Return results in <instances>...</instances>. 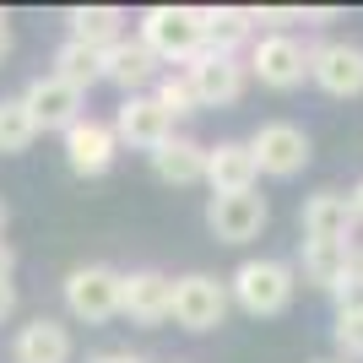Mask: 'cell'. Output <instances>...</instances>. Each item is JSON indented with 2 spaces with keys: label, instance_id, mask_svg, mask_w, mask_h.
Segmentation results:
<instances>
[{
  "label": "cell",
  "instance_id": "1",
  "mask_svg": "<svg viewBox=\"0 0 363 363\" xmlns=\"http://www.w3.org/2000/svg\"><path fill=\"white\" fill-rule=\"evenodd\" d=\"M141 44L157 55V60H184L201 49V11H184V6H152L141 16Z\"/></svg>",
  "mask_w": 363,
  "mask_h": 363
},
{
  "label": "cell",
  "instance_id": "2",
  "mask_svg": "<svg viewBox=\"0 0 363 363\" xmlns=\"http://www.w3.org/2000/svg\"><path fill=\"white\" fill-rule=\"evenodd\" d=\"M65 303H71L76 320H87V325H104V320L120 315V272H108V266H76L65 277Z\"/></svg>",
  "mask_w": 363,
  "mask_h": 363
},
{
  "label": "cell",
  "instance_id": "3",
  "mask_svg": "<svg viewBox=\"0 0 363 363\" xmlns=\"http://www.w3.org/2000/svg\"><path fill=\"white\" fill-rule=\"evenodd\" d=\"M233 298L250 315H282L293 298V272L277 266V260H244L239 277H233Z\"/></svg>",
  "mask_w": 363,
  "mask_h": 363
},
{
  "label": "cell",
  "instance_id": "4",
  "mask_svg": "<svg viewBox=\"0 0 363 363\" xmlns=\"http://www.w3.org/2000/svg\"><path fill=\"white\" fill-rule=\"evenodd\" d=\"M228 315V293L217 277H179L174 282V320H179L184 331H217Z\"/></svg>",
  "mask_w": 363,
  "mask_h": 363
},
{
  "label": "cell",
  "instance_id": "5",
  "mask_svg": "<svg viewBox=\"0 0 363 363\" xmlns=\"http://www.w3.org/2000/svg\"><path fill=\"white\" fill-rule=\"evenodd\" d=\"M250 152H255V168H266V174H298L303 163H309V136H303L298 125H260L255 141H250Z\"/></svg>",
  "mask_w": 363,
  "mask_h": 363
},
{
  "label": "cell",
  "instance_id": "6",
  "mask_svg": "<svg viewBox=\"0 0 363 363\" xmlns=\"http://www.w3.org/2000/svg\"><path fill=\"white\" fill-rule=\"evenodd\" d=\"M22 104H28L38 130H71V125L82 120V92H76L71 82H60V76H38Z\"/></svg>",
  "mask_w": 363,
  "mask_h": 363
},
{
  "label": "cell",
  "instance_id": "7",
  "mask_svg": "<svg viewBox=\"0 0 363 363\" xmlns=\"http://www.w3.org/2000/svg\"><path fill=\"white\" fill-rule=\"evenodd\" d=\"M266 201L255 196V190H244V196H212V206H206V223H212V233L223 244H244L255 239L260 228H266Z\"/></svg>",
  "mask_w": 363,
  "mask_h": 363
},
{
  "label": "cell",
  "instance_id": "8",
  "mask_svg": "<svg viewBox=\"0 0 363 363\" xmlns=\"http://www.w3.org/2000/svg\"><path fill=\"white\" fill-rule=\"evenodd\" d=\"M120 309L136 325H157V320L174 315V282L163 272H130L120 277Z\"/></svg>",
  "mask_w": 363,
  "mask_h": 363
},
{
  "label": "cell",
  "instance_id": "9",
  "mask_svg": "<svg viewBox=\"0 0 363 363\" xmlns=\"http://www.w3.org/2000/svg\"><path fill=\"white\" fill-rule=\"evenodd\" d=\"M315 82L331 98H358L363 92V49L358 44H325V49H315Z\"/></svg>",
  "mask_w": 363,
  "mask_h": 363
},
{
  "label": "cell",
  "instance_id": "10",
  "mask_svg": "<svg viewBox=\"0 0 363 363\" xmlns=\"http://www.w3.org/2000/svg\"><path fill=\"white\" fill-rule=\"evenodd\" d=\"M190 87H196L201 104H233L244 92V71L233 65L228 49H206V55H196V65H190Z\"/></svg>",
  "mask_w": 363,
  "mask_h": 363
},
{
  "label": "cell",
  "instance_id": "11",
  "mask_svg": "<svg viewBox=\"0 0 363 363\" xmlns=\"http://www.w3.org/2000/svg\"><path fill=\"white\" fill-rule=\"evenodd\" d=\"M255 152L239 147V141H223V147L206 152V184H212V196H244V190H255Z\"/></svg>",
  "mask_w": 363,
  "mask_h": 363
},
{
  "label": "cell",
  "instance_id": "12",
  "mask_svg": "<svg viewBox=\"0 0 363 363\" xmlns=\"http://www.w3.org/2000/svg\"><path fill=\"white\" fill-rule=\"evenodd\" d=\"M303 239L309 244H347V228H352V201L336 196V190H320V196L303 201Z\"/></svg>",
  "mask_w": 363,
  "mask_h": 363
},
{
  "label": "cell",
  "instance_id": "13",
  "mask_svg": "<svg viewBox=\"0 0 363 363\" xmlns=\"http://www.w3.org/2000/svg\"><path fill=\"white\" fill-rule=\"evenodd\" d=\"M255 76L266 82V87H298L303 71H309V60H303V49L293 44V38H282V33H272V38H260L255 44Z\"/></svg>",
  "mask_w": 363,
  "mask_h": 363
},
{
  "label": "cell",
  "instance_id": "14",
  "mask_svg": "<svg viewBox=\"0 0 363 363\" xmlns=\"http://www.w3.org/2000/svg\"><path fill=\"white\" fill-rule=\"evenodd\" d=\"M168 136H174V120L163 114L157 98H125V104H120V141L157 152Z\"/></svg>",
  "mask_w": 363,
  "mask_h": 363
},
{
  "label": "cell",
  "instance_id": "15",
  "mask_svg": "<svg viewBox=\"0 0 363 363\" xmlns=\"http://www.w3.org/2000/svg\"><path fill=\"white\" fill-rule=\"evenodd\" d=\"M65 157H71L76 174H104L114 163V130L98 120H76L65 130Z\"/></svg>",
  "mask_w": 363,
  "mask_h": 363
},
{
  "label": "cell",
  "instance_id": "16",
  "mask_svg": "<svg viewBox=\"0 0 363 363\" xmlns=\"http://www.w3.org/2000/svg\"><path fill=\"white\" fill-rule=\"evenodd\" d=\"M16 363H71V331L60 320H33L16 336Z\"/></svg>",
  "mask_w": 363,
  "mask_h": 363
},
{
  "label": "cell",
  "instance_id": "17",
  "mask_svg": "<svg viewBox=\"0 0 363 363\" xmlns=\"http://www.w3.org/2000/svg\"><path fill=\"white\" fill-rule=\"evenodd\" d=\"M152 168L168 184H196V179H206V147H196L184 136H168L163 147L152 152Z\"/></svg>",
  "mask_w": 363,
  "mask_h": 363
},
{
  "label": "cell",
  "instance_id": "18",
  "mask_svg": "<svg viewBox=\"0 0 363 363\" xmlns=\"http://www.w3.org/2000/svg\"><path fill=\"white\" fill-rule=\"evenodd\" d=\"M152 71H157V55H152L147 44H108L104 49V76L108 82H120L125 92L130 87H141V82H152Z\"/></svg>",
  "mask_w": 363,
  "mask_h": 363
},
{
  "label": "cell",
  "instance_id": "19",
  "mask_svg": "<svg viewBox=\"0 0 363 363\" xmlns=\"http://www.w3.org/2000/svg\"><path fill=\"white\" fill-rule=\"evenodd\" d=\"M65 22H71V38H76V44L108 49V44H120V22H125V16L114 11V6H82V11H71Z\"/></svg>",
  "mask_w": 363,
  "mask_h": 363
},
{
  "label": "cell",
  "instance_id": "20",
  "mask_svg": "<svg viewBox=\"0 0 363 363\" xmlns=\"http://www.w3.org/2000/svg\"><path fill=\"white\" fill-rule=\"evenodd\" d=\"M55 76H60V82H71L76 92L82 87H92V82H98V76H104V49H92V44H60L55 49Z\"/></svg>",
  "mask_w": 363,
  "mask_h": 363
},
{
  "label": "cell",
  "instance_id": "21",
  "mask_svg": "<svg viewBox=\"0 0 363 363\" xmlns=\"http://www.w3.org/2000/svg\"><path fill=\"white\" fill-rule=\"evenodd\" d=\"M303 272L315 277V282H325V288H336L352 272V250L347 244H309L303 239Z\"/></svg>",
  "mask_w": 363,
  "mask_h": 363
},
{
  "label": "cell",
  "instance_id": "22",
  "mask_svg": "<svg viewBox=\"0 0 363 363\" xmlns=\"http://www.w3.org/2000/svg\"><path fill=\"white\" fill-rule=\"evenodd\" d=\"M38 125H33L28 104L22 98H0V152H28Z\"/></svg>",
  "mask_w": 363,
  "mask_h": 363
},
{
  "label": "cell",
  "instance_id": "23",
  "mask_svg": "<svg viewBox=\"0 0 363 363\" xmlns=\"http://www.w3.org/2000/svg\"><path fill=\"white\" fill-rule=\"evenodd\" d=\"M244 28H250L244 11H201V38H212V44H233L244 38Z\"/></svg>",
  "mask_w": 363,
  "mask_h": 363
},
{
  "label": "cell",
  "instance_id": "24",
  "mask_svg": "<svg viewBox=\"0 0 363 363\" xmlns=\"http://www.w3.org/2000/svg\"><path fill=\"white\" fill-rule=\"evenodd\" d=\"M157 104H163V114L174 120V114H196V87H190V76H168L163 87H157Z\"/></svg>",
  "mask_w": 363,
  "mask_h": 363
},
{
  "label": "cell",
  "instance_id": "25",
  "mask_svg": "<svg viewBox=\"0 0 363 363\" xmlns=\"http://www.w3.org/2000/svg\"><path fill=\"white\" fill-rule=\"evenodd\" d=\"M336 347L347 352V358H363V303H352V309L336 315Z\"/></svg>",
  "mask_w": 363,
  "mask_h": 363
},
{
  "label": "cell",
  "instance_id": "26",
  "mask_svg": "<svg viewBox=\"0 0 363 363\" xmlns=\"http://www.w3.org/2000/svg\"><path fill=\"white\" fill-rule=\"evenodd\" d=\"M11 309H16V288H11V282H0V320H11Z\"/></svg>",
  "mask_w": 363,
  "mask_h": 363
},
{
  "label": "cell",
  "instance_id": "27",
  "mask_svg": "<svg viewBox=\"0 0 363 363\" xmlns=\"http://www.w3.org/2000/svg\"><path fill=\"white\" fill-rule=\"evenodd\" d=\"M0 282H11V244L0 239Z\"/></svg>",
  "mask_w": 363,
  "mask_h": 363
},
{
  "label": "cell",
  "instance_id": "28",
  "mask_svg": "<svg viewBox=\"0 0 363 363\" xmlns=\"http://www.w3.org/2000/svg\"><path fill=\"white\" fill-rule=\"evenodd\" d=\"M11 55V22H6V11H0V60Z\"/></svg>",
  "mask_w": 363,
  "mask_h": 363
},
{
  "label": "cell",
  "instance_id": "29",
  "mask_svg": "<svg viewBox=\"0 0 363 363\" xmlns=\"http://www.w3.org/2000/svg\"><path fill=\"white\" fill-rule=\"evenodd\" d=\"M266 22H303V11H260Z\"/></svg>",
  "mask_w": 363,
  "mask_h": 363
},
{
  "label": "cell",
  "instance_id": "30",
  "mask_svg": "<svg viewBox=\"0 0 363 363\" xmlns=\"http://www.w3.org/2000/svg\"><path fill=\"white\" fill-rule=\"evenodd\" d=\"M92 363H141V358H130V352H104V358H92Z\"/></svg>",
  "mask_w": 363,
  "mask_h": 363
},
{
  "label": "cell",
  "instance_id": "31",
  "mask_svg": "<svg viewBox=\"0 0 363 363\" xmlns=\"http://www.w3.org/2000/svg\"><path fill=\"white\" fill-rule=\"evenodd\" d=\"M352 217H363V184L352 190Z\"/></svg>",
  "mask_w": 363,
  "mask_h": 363
},
{
  "label": "cell",
  "instance_id": "32",
  "mask_svg": "<svg viewBox=\"0 0 363 363\" xmlns=\"http://www.w3.org/2000/svg\"><path fill=\"white\" fill-rule=\"evenodd\" d=\"M0 228H6V201H0Z\"/></svg>",
  "mask_w": 363,
  "mask_h": 363
}]
</instances>
